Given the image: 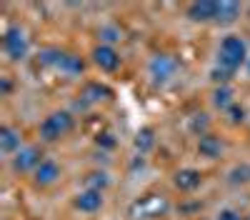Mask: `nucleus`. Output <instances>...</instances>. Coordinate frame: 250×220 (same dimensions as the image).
<instances>
[{"label": "nucleus", "instance_id": "f257e3e1", "mask_svg": "<svg viewBox=\"0 0 250 220\" xmlns=\"http://www.w3.org/2000/svg\"><path fill=\"white\" fill-rule=\"evenodd\" d=\"M248 45H245V40L240 35H228L223 43H220V50H218V68L228 70V73H233L248 63Z\"/></svg>", "mask_w": 250, "mask_h": 220}, {"label": "nucleus", "instance_id": "f03ea898", "mask_svg": "<svg viewBox=\"0 0 250 220\" xmlns=\"http://www.w3.org/2000/svg\"><path fill=\"white\" fill-rule=\"evenodd\" d=\"M38 60H40V65L53 68V70H58V73H62V75H68V78L80 75L83 70H85V63H83L78 55L65 53V50H58V48H48V50H43Z\"/></svg>", "mask_w": 250, "mask_h": 220}, {"label": "nucleus", "instance_id": "7ed1b4c3", "mask_svg": "<svg viewBox=\"0 0 250 220\" xmlns=\"http://www.w3.org/2000/svg\"><path fill=\"white\" fill-rule=\"evenodd\" d=\"M73 125H75V120L68 110H55L40 123L38 135H40V140H45V143H55V140L65 138L73 130Z\"/></svg>", "mask_w": 250, "mask_h": 220}, {"label": "nucleus", "instance_id": "20e7f679", "mask_svg": "<svg viewBox=\"0 0 250 220\" xmlns=\"http://www.w3.org/2000/svg\"><path fill=\"white\" fill-rule=\"evenodd\" d=\"M3 50L10 60H25L28 55V38H25V30L20 25H10L3 35Z\"/></svg>", "mask_w": 250, "mask_h": 220}, {"label": "nucleus", "instance_id": "39448f33", "mask_svg": "<svg viewBox=\"0 0 250 220\" xmlns=\"http://www.w3.org/2000/svg\"><path fill=\"white\" fill-rule=\"evenodd\" d=\"M43 163V150L38 145H25L20 148L15 155H13V170L15 173H35V168Z\"/></svg>", "mask_w": 250, "mask_h": 220}, {"label": "nucleus", "instance_id": "423d86ee", "mask_svg": "<svg viewBox=\"0 0 250 220\" xmlns=\"http://www.w3.org/2000/svg\"><path fill=\"white\" fill-rule=\"evenodd\" d=\"M218 15H220V3L215 0H200V3H190L188 5V18L193 23H218Z\"/></svg>", "mask_w": 250, "mask_h": 220}, {"label": "nucleus", "instance_id": "0eeeda50", "mask_svg": "<svg viewBox=\"0 0 250 220\" xmlns=\"http://www.w3.org/2000/svg\"><path fill=\"white\" fill-rule=\"evenodd\" d=\"M93 63H95L100 70H105V73H115V70L120 68V53H118L113 45L100 43V45L93 50Z\"/></svg>", "mask_w": 250, "mask_h": 220}, {"label": "nucleus", "instance_id": "6e6552de", "mask_svg": "<svg viewBox=\"0 0 250 220\" xmlns=\"http://www.w3.org/2000/svg\"><path fill=\"white\" fill-rule=\"evenodd\" d=\"M58 178H60V165L55 163V160H43L33 173V183L38 188H48V185L58 183Z\"/></svg>", "mask_w": 250, "mask_h": 220}, {"label": "nucleus", "instance_id": "1a4fd4ad", "mask_svg": "<svg viewBox=\"0 0 250 220\" xmlns=\"http://www.w3.org/2000/svg\"><path fill=\"white\" fill-rule=\"evenodd\" d=\"M73 205H75V210H80V213H98V210L103 208V193H100V190L83 188V190L75 195Z\"/></svg>", "mask_w": 250, "mask_h": 220}, {"label": "nucleus", "instance_id": "9d476101", "mask_svg": "<svg viewBox=\"0 0 250 220\" xmlns=\"http://www.w3.org/2000/svg\"><path fill=\"white\" fill-rule=\"evenodd\" d=\"M175 70H178V60L173 55H155L150 60V75L155 80H168L175 75Z\"/></svg>", "mask_w": 250, "mask_h": 220}, {"label": "nucleus", "instance_id": "9b49d317", "mask_svg": "<svg viewBox=\"0 0 250 220\" xmlns=\"http://www.w3.org/2000/svg\"><path fill=\"white\" fill-rule=\"evenodd\" d=\"M173 183H175V188L183 190V193H193V190H198L200 183H203V173L195 170V168H183V170L175 173Z\"/></svg>", "mask_w": 250, "mask_h": 220}, {"label": "nucleus", "instance_id": "f8f14e48", "mask_svg": "<svg viewBox=\"0 0 250 220\" xmlns=\"http://www.w3.org/2000/svg\"><path fill=\"white\" fill-rule=\"evenodd\" d=\"M198 153H200L203 158H208V160L220 158V153H223V140H220L218 135H213V133L200 135V138H198Z\"/></svg>", "mask_w": 250, "mask_h": 220}, {"label": "nucleus", "instance_id": "ddd939ff", "mask_svg": "<svg viewBox=\"0 0 250 220\" xmlns=\"http://www.w3.org/2000/svg\"><path fill=\"white\" fill-rule=\"evenodd\" d=\"M20 143H23V135L20 130L10 128V125H3L0 128V150L5 155H15L20 150Z\"/></svg>", "mask_w": 250, "mask_h": 220}, {"label": "nucleus", "instance_id": "4468645a", "mask_svg": "<svg viewBox=\"0 0 250 220\" xmlns=\"http://www.w3.org/2000/svg\"><path fill=\"white\" fill-rule=\"evenodd\" d=\"M240 13H243V5H240V3H220V15H218V23H223V25H230V23H235V20L240 18Z\"/></svg>", "mask_w": 250, "mask_h": 220}, {"label": "nucleus", "instance_id": "2eb2a0df", "mask_svg": "<svg viewBox=\"0 0 250 220\" xmlns=\"http://www.w3.org/2000/svg\"><path fill=\"white\" fill-rule=\"evenodd\" d=\"M213 103L220 108V110H228L233 105V88L230 85H220L215 93H213Z\"/></svg>", "mask_w": 250, "mask_h": 220}, {"label": "nucleus", "instance_id": "dca6fc26", "mask_svg": "<svg viewBox=\"0 0 250 220\" xmlns=\"http://www.w3.org/2000/svg\"><path fill=\"white\" fill-rule=\"evenodd\" d=\"M85 188H88V190H100V193H103V188H108V175L100 173V170L88 173V175H85Z\"/></svg>", "mask_w": 250, "mask_h": 220}, {"label": "nucleus", "instance_id": "f3484780", "mask_svg": "<svg viewBox=\"0 0 250 220\" xmlns=\"http://www.w3.org/2000/svg\"><path fill=\"white\" fill-rule=\"evenodd\" d=\"M230 183L233 185H245L250 183V165H238L230 170Z\"/></svg>", "mask_w": 250, "mask_h": 220}, {"label": "nucleus", "instance_id": "a211bd4d", "mask_svg": "<svg viewBox=\"0 0 250 220\" xmlns=\"http://www.w3.org/2000/svg\"><path fill=\"white\" fill-rule=\"evenodd\" d=\"M135 148H138L140 153H145V150H150V148H153V130H150V128H143V130L138 133Z\"/></svg>", "mask_w": 250, "mask_h": 220}, {"label": "nucleus", "instance_id": "6ab92c4d", "mask_svg": "<svg viewBox=\"0 0 250 220\" xmlns=\"http://www.w3.org/2000/svg\"><path fill=\"white\" fill-rule=\"evenodd\" d=\"M100 40H105V45H110V43H118L120 40V30H115V28H100Z\"/></svg>", "mask_w": 250, "mask_h": 220}, {"label": "nucleus", "instance_id": "aec40b11", "mask_svg": "<svg viewBox=\"0 0 250 220\" xmlns=\"http://www.w3.org/2000/svg\"><path fill=\"white\" fill-rule=\"evenodd\" d=\"M228 115H230V120H233V123H243V120H245V110L240 108V105H230V108H228Z\"/></svg>", "mask_w": 250, "mask_h": 220}, {"label": "nucleus", "instance_id": "412c9836", "mask_svg": "<svg viewBox=\"0 0 250 220\" xmlns=\"http://www.w3.org/2000/svg\"><path fill=\"white\" fill-rule=\"evenodd\" d=\"M218 220H243V218H240V213H235V210H223V213L218 215Z\"/></svg>", "mask_w": 250, "mask_h": 220}, {"label": "nucleus", "instance_id": "4be33fe9", "mask_svg": "<svg viewBox=\"0 0 250 220\" xmlns=\"http://www.w3.org/2000/svg\"><path fill=\"white\" fill-rule=\"evenodd\" d=\"M243 220H250V215H245V218H243Z\"/></svg>", "mask_w": 250, "mask_h": 220}, {"label": "nucleus", "instance_id": "5701e85b", "mask_svg": "<svg viewBox=\"0 0 250 220\" xmlns=\"http://www.w3.org/2000/svg\"><path fill=\"white\" fill-rule=\"evenodd\" d=\"M248 70H250V60H248Z\"/></svg>", "mask_w": 250, "mask_h": 220}]
</instances>
